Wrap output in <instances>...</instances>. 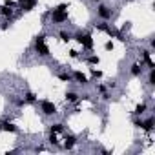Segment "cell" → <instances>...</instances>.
I'll use <instances>...</instances> for the list:
<instances>
[{
    "label": "cell",
    "mask_w": 155,
    "mask_h": 155,
    "mask_svg": "<svg viewBox=\"0 0 155 155\" xmlns=\"http://www.w3.org/2000/svg\"><path fill=\"white\" fill-rule=\"evenodd\" d=\"M35 51L40 55V57H48L49 55V48L46 46V37L44 35H38L35 38Z\"/></svg>",
    "instance_id": "cell-1"
},
{
    "label": "cell",
    "mask_w": 155,
    "mask_h": 155,
    "mask_svg": "<svg viewBox=\"0 0 155 155\" xmlns=\"http://www.w3.org/2000/svg\"><path fill=\"white\" fill-rule=\"evenodd\" d=\"M75 40L79 42L84 49H91V48H93V38H91L90 33H82V31H79V33L75 35Z\"/></svg>",
    "instance_id": "cell-2"
},
{
    "label": "cell",
    "mask_w": 155,
    "mask_h": 155,
    "mask_svg": "<svg viewBox=\"0 0 155 155\" xmlns=\"http://www.w3.org/2000/svg\"><path fill=\"white\" fill-rule=\"evenodd\" d=\"M40 110H42L44 115H55L57 113V106L51 101H42L40 102Z\"/></svg>",
    "instance_id": "cell-3"
},
{
    "label": "cell",
    "mask_w": 155,
    "mask_h": 155,
    "mask_svg": "<svg viewBox=\"0 0 155 155\" xmlns=\"http://www.w3.org/2000/svg\"><path fill=\"white\" fill-rule=\"evenodd\" d=\"M51 18H53V22L62 24V22H66V20H68V11H57V9H53Z\"/></svg>",
    "instance_id": "cell-4"
},
{
    "label": "cell",
    "mask_w": 155,
    "mask_h": 155,
    "mask_svg": "<svg viewBox=\"0 0 155 155\" xmlns=\"http://www.w3.org/2000/svg\"><path fill=\"white\" fill-rule=\"evenodd\" d=\"M97 15H99L102 20H108V18H111V9H110V8H106V6H99Z\"/></svg>",
    "instance_id": "cell-5"
},
{
    "label": "cell",
    "mask_w": 155,
    "mask_h": 155,
    "mask_svg": "<svg viewBox=\"0 0 155 155\" xmlns=\"http://www.w3.org/2000/svg\"><path fill=\"white\" fill-rule=\"evenodd\" d=\"M73 79L79 82V84H88V77H86L82 71H75V73H73Z\"/></svg>",
    "instance_id": "cell-6"
},
{
    "label": "cell",
    "mask_w": 155,
    "mask_h": 155,
    "mask_svg": "<svg viewBox=\"0 0 155 155\" xmlns=\"http://www.w3.org/2000/svg\"><path fill=\"white\" fill-rule=\"evenodd\" d=\"M142 60L146 62V66H148L150 69H153V68H155V64H153V60H151V53H150V51H142Z\"/></svg>",
    "instance_id": "cell-7"
},
{
    "label": "cell",
    "mask_w": 155,
    "mask_h": 155,
    "mask_svg": "<svg viewBox=\"0 0 155 155\" xmlns=\"http://www.w3.org/2000/svg\"><path fill=\"white\" fill-rule=\"evenodd\" d=\"M130 73H131L133 77H139V75L142 73V62H140V64H139V62L131 64V68H130Z\"/></svg>",
    "instance_id": "cell-8"
},
{
    "label": "cell",
    "mask_w": 155,
    "mask_h": 155,
    "mask_svg": "<svg viewBox=\"0 0 155 155\" xmlns=\"http://www.w3.org/2000/svg\"><path fill=\"white\" fill-rule=\"evenodd\" d=\"M153 126H155V119L153 117H150V119H146V120H142V130H146V131H151L153 130Z\"/></svg>",
    "instance_id": "cell-9"
},
{
    "label": "cell",
    "mask_w": 155,
    "mask_h": 155,
    "mask_svg": "<svg viewBox=\"0 0 155 155\" xmlns=\"http://www.w3.org/2000/svg\"><path fill=\"white\" fill-rule=\"evenodd\" d=\"M64 140H66V142H64V148H68V150H71V148L75 146V142H77V139H75L73 135H66Z\"/></svg>",
    "instance_id": "cell-10"
},
{
    "label": "cell",
    "mask_w": 155,
    "mask_h": 155,
    "mask_svg": "<svg viewBox=\"0 0 155 155\" xmlns=\"http://www.w3.org/2000/svg\"><path fill=\"white\" fill-rule=\"evenodd\" d=\"M2 131H11V133H15V131H17V126H15L13 122L6 120V122H2Z\"/></svg>",
    "instance_id": "cell-11"
},
{
    "label": "cell",
    "mask_w": 155,
    "mask_h": 155,
    "mask_svg": "<svg viewBox=\"0 0 155 155\" xmlns=\"http://www.w3.org/2000/svg\"><path fill=\"white\" fill-rule=\"evenodd\" d=\"M0 13H2V17H6V18H11L13 17V9L9 6H2V8H0Z\"/></svg>",
    "instance_id": "cell-12"
},
{
    "label": "cell",
    "mask_w": 155,
    "mask_h": 155,
    "mask_svg": "<svg viewBox=\"0 0 155 155\" xmlns=\"http://www.w3.org/2000/svg\"><path fill=\"white\" fill-rule=\"evenodd\" d=\"M35 6H37V0H29V2L22 4V11H31Z\"/></svg>",
    "instance_id": "cell-13"
},
{
    "label": "cell",
    "mask_w": 155,
    "mask_h": 155,
    "mask_svg": "<svg viewBox=\"0 0 155 155\" xmlns=\"http://www.w3.org/2000/svg\"><path fill=\"white\" fill-rule=\"evenodd\" d=\"M66 101L68 102H77V101H79V95H77L75 91H68L66 93Z\"/></svg>",
    "instance_id": "cell-14"
},
{
    "label": "cell",
    "mask_w": 155,
    "mask_h": 155,
    "mask_svg": "<svg viewBox=\"0 0 155 155\" xmlns=\"http://www.w3.org/2000/svg\"><path fill=\"white\" fill-rule=\"evenodd\" d=\"M146 108H148V106H146L144 102H140V104L135 106V111H133V113H135V115H142V113L146 111Z\"/></svg>",
    "instance_id": "cell-15"
},
{
    "label": "cell",
    "mask_w": 155,
    "mask_h": 155,
    "mask_svg": "<svg viewBox=\"0 0 155 155\" xmlns=\"http://www.w3.org/2000/svg\"><path fill=\"white\" fill-rule=\"evenodd\" d=\"M49 131H53V133H62V131H64V124H60V122H58V124H53V126L49 128Z\"/></svg>",
    "instance_id": "cell-16"
},
{
    "label": "cell",
    "mask_w": 155,
    "mask_h": 155,
    "mask_svg": "<svg viewBox=\"0 0 155 155\" xmlns=\"http://www.w3.org/2000/svg\"><path fill=\"white\" fill-rule=\"evenodd\" d=\"M58 37H60V40H62V42H69V40L73 38L68 31H60V33H58Z\"/></svg>",
    "instance_id": "cell-17"
},
{
    "label": "cell",
    "mask_w": 155,
    "mask_h": 155,
    "mask_svg": "<svg viewBox=\"0 0 155 155\" xmlns=\"http://www.w3.org/2000/svg\"><path fill=\"white\" fill-rule=\"evenodd\" d=\"M24 101H26V102H35V101H37V95H35V93H31V91H28V93H26V97H24Z\"/></svg>",
    "instance_id": "cell-18"
},
{
    "label": "cell",
    "mask_w": 155,
    "mask_h": 155,
    "mask_svg": "<svg viewBox=\"0 0 155 155\" xmlns=\"http://www.w3.org/2000/svg\"><path fill=\"white\" fill-rule=\"evenodd\" d=\"M58 79H60L62 82H69V81H71V75H69V73H58Z\"/></svg>",
    "instance_id": "cell-19"
},
{
    "label": "cell",
    "mask_w": 155,
    "mask_h": 155,
    "mask_svg": "<svg viewBox=\"0 0 155 155\" xmlns=\"http://www.w3.org/2000/svg\"><path fill=\"white\" fill-rule=\"evenodd\" d=\"M148 84H150V86H153V84H155V68H153V69H150V79H148Z\"/></svg>",
    "instance_id": "cell-20"
},
{
    "label": "cell",
    "mask_w": 155,
    "mask_h": 155,
    "mask_svg": "<svg viewBox=\"0 0 155 155\" xmlns=\"http://www.w3.org/2000/svg\"><path fill=\"white\" fill-rule=\"evenodd\" d=\"M88 62H90V64H99V62H101V58H99L97 55H91V57L88 58Z\"/></svg>",
    "instance_id": "cell-21"
},
{
    "label": "cell",
    "mask_w": 155,
    "mask_h": 155,
    "mask_svg": "<svg viewBox=\"0 0 155 155\" xmlns=\"http://www.w3.org/2000/svg\"><path fill=\"white\" fill-rule=\"evenodd\" d=\"M49 142H51V144H58V140H57V135H55L53 131H51V135H49Z\"/></svg>",
    "instance_id": "cell-22"
},
{
    "label": "cell",
    "mask_w": 155,
    "mask_h": 155,
    "mask_svg": "<svg viewBox=\"0 0 155 155\" xmlns=\"http://www.w3.org/2000/svg\"><path fill=\"white\" fill-rule=\"evenodd\" d=\"M55 9H57V11H68V4H60V6H57Z\"/></svg>",
    "instance_id": "cell-23"
},
{
    "label": "cell",
    "mask_w": 155,
    "mask_h": 155,
    "mask_svg": "<svg viewBox=\"0 0 155 155\" xmlns=\"http://www.w3.org/2000/svg\"><path fill=\"white\" fill-rule=\"evenodd\" d=\"M104 48H106L108 51H111V49H113V42H111V40H108V42L104 44Z\"/></svg>",
    "instance_id": "cell-24"
},
{
    "label": "cell",
    "mask_w": 155,
    "mask_h": 155,
    "mask_svg": "<svg viewBox=\"0 0 155 155\" xmlns=\"http://www.w3.org/2000/svg\"><path fill=\"white\" fill-rule=\"evenodd\" d=\"M91 75H93V77H95V79H99V77H101V75H102V73H101V71H97V69H93V71H91Z\"/></svg>",
    "instance_id": "cell-25"
},
{
    "label": "cell",
    "mask_w": 155,
    "mask_h": 155,
    "mask_svg": "<svg viewBox=\"0 0 155 155\" xmlns=\"http://www.w3.org/2000/svg\"><path fill=\"white\" fill-rule=\"evenodd\" d=\"M24 102H26L24 99H17V101H15V104H17V106H24Z\"/></svg>",
    "instance_id": "cell-26"
},
{
    "label": "cell",
    "mask_w": 155,
    "mask_h": 155,
    "mask_svg": "<svg viewBox=\"0 0 155 155\" xmlns=\"http://www.w3.org/2000/svg\"><path fill=\"white\" fill-rule=\"evenodd\" d=\"M69 55H71L73 58H77V57H79V51H75V49H71V51H69Z\"/></svg>",
    "instance_id": "cell-27"
},
{
    "label": "cell",
    "mask_w": 155,
    "mask_h": 155,
    "mask_svg": "<svg viewBox=\"0 0 155 155\" xmlns=\"http://www.w3.org/2000/svg\"><path fill=\"white\" fill-rule=\"evenodd\" d=\"M133 124H135V126H137V128H140V126H142V120H135V122H133Z\"/></svg>",
    "instance_id": "cell-28"
},
{
    "label": "cell",
    "mask_w": 155,
    "mask_h": 155,
    "mask_svg": "<svg viewBox=\"0 0 155 155\" xmlns=\"http://www.w3.org/2000/svg\"><path fill=\"white\" fill-rule=\"evenodd\" d=\"M26 2H29V0H18V4L22 6V4H26Z\"/></svg>",
    "instance_id": "cell-29"
},
{
    "label": "cell",
    "mask_w": 155,
    "mask_h": 155,
    "mask_svg": "<svg viewBox=\"0 0 155 155\" xmlns=\"http://www.w3.org/2000/svg\"><path fill=\"white\" fill-rule=\"evenodd\" d=\"M91 2H101V0H91Z\"/></svg>",
    "instance_id": "cell-30"
},
{
    "label": "cell",
    "mask_w": 155,
    "mask_h": 155,
    "mask_svg": "<svg viewBox=\"0 0 155 155\" xmlns=\"http://www.w3.org/2000/svg\"><path fill=\"white\" fill-rule=\"evenodd\" d=\"M0 131H2V122H0Z\"/></svg>",
    "instance_id": "cell-31"
}]
</instances>
